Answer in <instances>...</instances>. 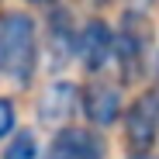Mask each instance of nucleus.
Masks as SVG:
<instances>
[{
  "mask_svg": "<svg viewBox=\"0 0 159 159\" xmlns=\"http://www.w3.org/2000/svg\"><path fill=\"white\" fill-rule=\"evenodd\" d=\"M80 83L73 80H52V83L38 93V121L48 128H66L80 114Z\"/></svg>",
  "mask_w": 159,
  "mask_h": 159,
  "instance_id": "nucleus-7",
  "label": "nucleus"
},
{
  "mask_svg": "<svg viewBox=\"0 0 159 159\" xmlns=\"http://www.w3.org/2000/svg\"><path fill=\"white\" fill-rule=\"evenodd\" d=\"M28 4H38V7H52V4H59V0H28Z\"/></svg>",
  "mask_w": 159,
  "mask_h": 159,
  "instance_id": "nucleus-13",
  "label": "nucleus"
},
{
  "mask_svg": "<svg viewBox=\"0 0 159 159\" xmlns=\"http://www.w3.org/2000/svg\"><path fill=\"white\" fill-rule=\"evenodd\" d=\"M0 73H4V62H0Z\"/></svg>",
  "mask_w": 159,
  "mask_h": 159,
  "instance_id": "nucleus-15",
  "label": "nucleus"
},
{
  "mask_svg": "<svg viewBox=\"0 0 159 159\" xmlns=\"http://www.w3.org/2000/svg\"><path fill=\"white\" fill-rule=\"evenodd\" d=\"M0 62L14 87H31L42 69V28L28 11L0 14Z\"/></svg>",
  "mask_w": 159,
  "mask_h": 159,
  "instance_id": "nucleus-1",
  "label": "nucleus"
},
{
  "mask_svg": "<svg viewBox=\"0 0 159 159\" xmlns=\"http://www.w3.org/2000/svg\"><path fill=\"white\" fill-rule=\"evenodd\" d=\"M42 156V149H38V135L31 128H17L14 135L7 139V145H4V156L0 159H38Z\"/></svg>",
  "mask_w": 159,
  "mask_h": 159,
  "instance_id": "nucleus-9",
  "label": "nucleus"
},
{
  "mask_svg": "<svg viewBox=\"0 0 159 159\" xmlns=\"http://www.w3.org/2000/svg\"><path fill=\"white\" fill-rule=\"evenodd\" d=\"M76 38H80V24L73 14L59 4H52L48 21H45V52L52 59V69H62L66 62L76 59Z\"/></svg>",
  "mask_w": 159,
  "mask_h": 159,
  "instance_id": "nucleus-8",
  "label": "nucleus"
},
{
  "mask_svg": "<svg viewBox=\"0 0 159 159\" xmlns=\"http://www.w3.org/2000/svg\"><path fill=\"white\" fill-rule=\"evenodd\" d=\"M152 21L142 7H128L114 28V66L118 83L131 87L152 73Z\"/></svg>",
  "mask_w": 159,
  "mask_h": 159,
  "instance_id": "nucleus-2",
  "label": "nucleus"
},
{
  "mask_svg": "<svg viewBox=\"0 0 159 159\" xmlns=\"http://www.w3.org/2000/svg\"><path fill=\"white\" fill-rule=\"evenodd\" d=\"M42 159H107V145L97 128L66 125V128H56Z\"/></svg>",
  "mask_w": 159,
  "mask_h": 159,
  "instance_id": "nucleus-6",
  "label": "nucleus"
},
{
  "mask_svg": "<svg viewBox=\"0 0 159 159\" xmlns=\"http://www.w3.org/2000/svg\"><path fill=\"white\" fill-rule=\"evenodd\" d=\"M128 7H142V11H149L152 0H128Z\"/></svg>",
  "mask_w": 159,
  "mask_h": 159,
  "instance_id": "nucleus-12",
  "label": "nucleus"
},
{
  "mask_svg": "<svg viewBox=\"0 0 159 159\" xmlns=\"http://www.w3.org/2000/svg\"><path fill=\"white\" fill-rule=\"evenodd\" d=\"M128 159H156V156H149V152H131Z\"/></svg>",
  "mask_w": 159,
  "mask_h": 159,
  "instance_id": "nucleus-14",
  "label": "nucleus"
},
{
  "mask_svg": "<svg viewBox=\"0 0 159 159\" xmlns=\"http://www.w3.org/2000/svg\"><path fill=\"white\" fill-rule=\"evenodd\" d=\"M76 59L90 76H104L114 66V24H107L104 17H87L80 24Z\"/></svg>",
  "mask_w": 159,
  "mask_h": 159,
  "instance_id": "nucleus-4",
  "label": "nucleus"
},
{
  "mask_svg": "<svg viewBox=\"0 0 159 159\" xmlns=\"http://www.w3.org/2000/svg\"><path fill=\"white\" fill-rule=\"evenodd\" d=\"M80 114L90 121V128H111L125 114V97L121 83H111L104 76H93L90 83L80 90Z\"/></svg>",
  "mask_w": 159,
  "mask_h": 159,
  "instance_id": "nucleus-5",
  "label": "nucleus"
},
{
  "mask_svg": "<svg viewBox=\"0 0 159 159\" xmlns=\"http://www.w3.org/2000/svg\"><path fill=\"white\" fill-rule=\"evenodd\" d=\"M149 76H152V83H159V48H156V56H152V73Z\"/></svg>",
  "mask_w": 159,
  "mask_h": 159,
  "instance_id": "nucleus-11",
  "label": "nucleus"
},
{
  "mask_svg": "<svg viewBox=\"0 0 159 159\" xmlns=\"http://www.w3.org/2000/svg\"><path fill=\"white\" fill-rule=\"evenodd\" d=\"M17 131V104L11 97H0V142H7Z\"/></svg>",
  "mask_w": 159,
  "mask_h": 159,
  "instance_id": "nucleus-10",
  "label": "nucleus"
},
{
  "mask_svg": "<svg viewBox=\"0 0 159 159\" xmlns=\"http://www.w3.org/2000/svg\"><path fill=\"white\" fill-rule=\"evenodd\" d=\"M125 145L131 152H152L159 142V83H149L131 97V104L121 114Z\"/></svg>",
  "mask_w": 159,
  "mask_h": 159,
  "instance_id": "nucleus-3",
  "label": "nucleus"
}]
</instances>
